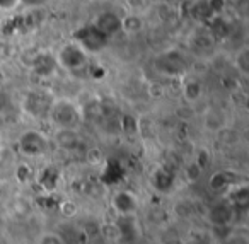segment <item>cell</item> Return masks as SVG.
Segmentation results:
<instances>
[{
  "mask_svg": "<svg viewBox=\"0 0 249 244\" xmlns=\"http://www.w3.org/2000/svg\"><path fill=\"white\" fill-rule=\"evenodd\" d=\"M48 116L58 130H75L82 121L79 106L70 99H53Z\"/></svg>",
  "mask_w": 249,
  "mask_h": 244,
  "instance_id": "obj_1",
  "label": "cell"
},
{
  "mask_svg": "<svg viewBox=\"0 0 249 244\" xmlns=\"http://www.w3.org/2000/svg\"><path fill=\"white\" fill-rule=\"evenodd\" d=\"M56 63L69 72H80L87 67V53L75 43H67L56 53Z\"/></svg>",
  "mask_w": 249,
  "mask_h": 244,
  "instance_id": "obj_2",
  "label": "cell"
},
{
  "mask_svg": "<svg viewBox=\"0 0 249 244\" xmlns=\"http://www.w3.org/2000/svg\"><path fill=\"white\" fill-rule=\"evenodd\" d=\"M73 39H75V45H79L84 52H89V53H96V52H101V50L106 48L107 41L109 39L99 33L96 29L94 24H87V26H82L79 28L75 33H73Z\"/></svg>",
  "mask_w": 249,
  "mask_h": 244,
  "instance_id": "obj_3",
  "label": "cell"
},
{
  "mask_svg": "<svg viewBox=\"0 0 249 244\" xmlns=\"http://www.w3.org/2000/svg\"><path fill=\"white\" fill-rule=\"evenodd\" d=\"M18 149L24 157H41L48 150V138L38 130H28L19 137Z\"/></svg>",
  "mask_w": 249,
  "mask_h": 244,
  "instance_id": "obj_4",
  "label": "cell"
},
{
  "mask_svg": "<svg viewBox=\"0 0 249 244\" xmlns=\"http://www.w3.org/2000/svg\"><path fill=\"white\" fill-rule=\"evenodd\" d=\"M235 213L237 210L227 202V200H220V202L213 203L207 212V220L213 229H220V227H232V222L235 220Z\"/></svg>",
  "mask_w": 249,
  "mask_h": 244,
  "instance_id": "obj_5",
  "label": "cell"
},
{
  "mask_svg": "<svg viewBox=\"0 0 249 244\" xmlns=\"http://www.w3.org/2000/svg\"><path fill=\"white\" fill-rule=\"evenodd\" d=\"M111 206L118 217H135L139 210V198L128 189H120L111 196Z\"/></svg>",
  "mask_w": 249,
  "mask_h": 244,
  "instance_id": "obj_6",
  "label": "cell"
},
{
  "mask_svg": "<svg viewBox=\"0 0 249 244\" xmlns=\"http://www.w3.org/2000/svg\"><path fill=\"white\" fill-rule=\"evenodd\" d=\"M156 67L159 72L166 74V75H179L186 69V60L178 50H169L157 56Z\"/></svg>",
  "mask_w": 249,
  "mask_h": 244,
  "instance_id": "obj_7",
  "label": "cell"
},
{
  "mask_svg": "<svg viewBox=\"0 0 249 244\" xmlns=\"http://www.w3.org/2000/svg\"><path fill=\"white\" fill-rule=\"evenodd\" d=\"M53 99L48 96V94L41 93V91H33L26 96L24 99V110L28 114L38 118L43 116V114H48V110L52 106Z\"/></svg>",
  "mask_w": 249,
  "mask_h": 244,
  "instance_id": "obj_8",
  "label": "cell"
},
{
  "mask_svg": "<svg viewBox=\"0 0 249 244\" xmlns=\"http://www.w3.org/2000/svg\"><path fill=\"white\" fill-rule=\"evenodd\" d=\"M94 26H96L97 31L103 33L109 39L113 35L121 31V18L114 12H103V14L97 16Z\"/></svg>",
  "mask_w": 249,
  "mask_h": 244,
  "instance_id": "obj_9",
  "label": "cell"
},
{
  "mask_svg": "<svg viewBox=\"0 0 249 244\" xmlns=\"http://www.w3.org/2000/svg\"><path fill=\"white\" fill-rule=\"evenodd\" d=\"M116 230H118V236L123 239L124 244L137 243V236H139V225H137L135 217H118Z\"/></svg>",
  "mask_w": 249,
  "mask_h": 244,
  "instance_id": "obj_10",
  "label": "cell"
},
{
  "mask_svg": "<svg viewBox=\"0 0 249 244\" xmlns=\"http://www.w3.org/2000/svg\"><path fill=\"white\" fill-rule=\"evenodd\" d=\"M56 67H58L56 58L53 55H50V53H38L36 58L33 60V63H31V69L35 70V74H38V75H41V77L52 75L56 70Z\"/></svg>",
  "mask_w": 249,
  "mask_h": 244,
  "instance_id": "obj_11",
  "label": "cell"
},
{
  "mask_svg": "<svg viewBox=\"0 0 249 244\" xmlns=\"http://www.w3.org/2000/svg\"><path fill=\"white\" fill-rule=\"evenodd\" d=\"M150 185L159 193H167L174 185V176L167 168H157L150 176Z\"/></svg>",
  "mask_w": 249,
  "mask_h": 244,
  "instance_id": "obj_12",
  "label": "cell"
},
{
  "mask_svg": "<svg viewBox=\"0 0 249 244\" xmlns=\"http://www.w3.org/2000/svg\"><path fill=\"white\" fill-rule=\"evenodd\" d=\"M225 200H227V202L231 203L235 210L244 208V206L249 203L248 185H246V183H239V185L229 188V193H227V196H225Z\"/></svg>",
  "mask_w": 249,
  "mask_h": 244,
  "instance_id": "obj_13",
  "label": "cell"
},
{
  "mask_svg": "<svg viewBox=\"0 0 249 244\" xmlns=\"http://www.w3.org/2000/svg\"><path fill=\"white\" fill-rule=\"evenodd\" d=\"M239 183H244V181H235L234 172L218 171L210 178V188L217 189V191H222V189H229V188H232V186L239 185Z\"/></svg>",
  "mask_w": 249,
  "mask_h": 244,
  "instance_id": "obj_14",
  "label": "cell"
},
{
  "mask_svg": "<svg viewBox=\"0 0 249 244\" xmlns=\"http://www.w3.org/2000/svg\"><path fill=\"white\" fill-rule=\"evenodd\" d=\"M55 142L63 150H75L80 144V137L77 130H58L55 135Z\"/></svg>",
  "mask_w": 249,
  "mask_h": 244,
  "instance_id": "obj_15",
  "label": "cell"
},
{
  "mask_svg": "<svg viewBox=\"0 0 249 244\" xmlns=\"http://www.w3.org/2000/svg\"><path fill=\"white\" fill-rule=\"evenodd\" d=\"M201 94H203V87H201V84L198 82V80H190V82L184 84L183 96H184V99H186V101L195 103V101L200 99Z\"/></svg>",
  "mask_w": 249,
  "mask_h": 244,
  "instance_id": "obj_16",
  "label": "cell"
},
{
  "mask_svg": "<svg viewBox=\"0 0 249 244\" xmlns=\"http://www.w3.org/2000/svg\"><path fill=\"white\" fill-rule=\"evenodd\" d=\"M121 29L124 33H139L142 29V19L137 16H128V18L121 19Z\"/></svg>",
  "mask_w": 249,
  "mask_h": 244,
  "instance_id": "obj_17",
  "label": "cell"
},
{
  "mask_svg": "<svg viewBox=\"0 0 249 244\" xmlns=\"http://www.w3.org/2000/svg\"><path fill=\"white\" fill-rule=\"evenodd\" d=\"M220 244H249V237L246 232H239V230H232Z\"/></svg>",
  "mask_w": 249,
  "mask_h": 244,
  "instance_id": "obj_18",
  "label": "cell"
},
{
  "mask_svg": "<svg viewBox=\"0 0 249 244\" xmlns=\"http://www.w3.org/2000/svg\"><path fill=\"white\" fill-rule=\"evenodd\" d=\"M38 244H65L58 232H43L38 239Z\"/></svg>",
  "mask_w": 249,
  "mask_h": 244,
  "instance_id": "obj_19",
  "label": "cell"
},
{
  "mask_svg": "<svg viewBox=\"0 0 249 244\" xmlns=\"http://www.w3.org/2000/svg\"><path fill=\"white\" fill-rule=\"evenodd\" d=\"M235 65H237V69H239V72L241 74H248V70H249V53H248V50H242L241 53L237 55V58H235Z\"/></svg>",
  "mask_w": 249,
  "mask_h": 244,
  "instance_id": "obj_20",
  "label": "cell"
},
{
  "mask_svg": "<svg viewBox=\"0 0 249 244\" xmlns=\"http://www.w3.org/2000/svg\"><path fill=\"white\" fill-rule=\"evenodd\" d=\"M12 55V48L7 41H0V62H5Z\"/></svg>",
  "mask_w": 249,
  "mask_h": 244,
  "instance_id": "obj_21",
  "label": "cell"
},
{
  "mask_svg": "<svg viewBox=\"0 0 249 244\" xmlns=\"http://www.w3.org/2000/svg\"><path fill=\"white\" fill-rule=\"evenodd\" d=\"M0 161H2V150H0Z\"/></svg>",
  "mask_w": 249,
  "mask_h": 244,
  "instance_id": "obj_22",
  "label": "cell"
},
{
  "mask_svg": "<svg viewBox=\"0 0 249 244\" xmlns=\"http://www.w3.org/2000/svg\"><path fill=\"white\" fill-rule=\"evenodd\" d=\"M130 244H139V243H130Z\"/></svg>",
  "mask_w": 249,
  "mask_h": 244,
  "instance_id": "obj_23",
  "label": "cell"
}]
</instances>
